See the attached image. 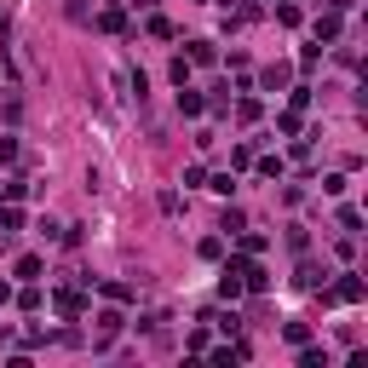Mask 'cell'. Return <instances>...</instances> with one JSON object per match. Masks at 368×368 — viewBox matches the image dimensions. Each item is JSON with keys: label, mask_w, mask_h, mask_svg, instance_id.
<instances>
[{"label": "cell", "mask_w": 368, "mask_h": 368, "mask_svg": "<svg viewBox=\"0 0 368 368\" xmlns=\"http://www.w3.org/2000/svg\"><path fill=\"white\" fill-rule=\"evenodd\" d=\"M328 299H345V305H357V299H362V282H357V277L345 270V277L334 282V294H328Z\"/></svg>", "instance_id": "cell-1"}, {"label": "cell", "mask_w": 368, "mask_h": 368, "mask_svg": "<svg viewBox=\"0 0 368 368\" xmlns=\"http://www.w3.org/2000/svg\"><path fill=\"white\" fill-rule=\"evenodd\" d=\"M98 29H109V35L127 29V12H121V6H104V12H98Z\"/></svg>", "instance_id": "cell-2"}, {"label": "cell", "mask_w": 368, "mask_h": 368, "mask_svg": "<svg viewBox=\"0 0 368 368\" xmlns=\"http://www.w3.org/2000/svg\"><path fill=\"white\" fill-rule=\"evenodd\" d=\"M41 270H46V265L35 259V253H23V259H18V277H23V282H41Z\"/></svg>", "instance_id": "cell-3"}, {"label": "cell", "mask_w": 368, "mask_h": 368, "mask_svg": "<svg viewBox=\"0 0 368 368\" xmlns=\"http://www.w3.org/2000/svg\"><path fill=\"white\" fill-rule=\"evenodd\" d=\"M121 323H127L121 311H98V334H104V340H109V334H121Z\"/></svg>", "instance_id": "cell-4"}, {"label": "cell", "mask_w": 368, "mask_h": 368, "mask_svg": "<svg viewBox=\"0 0 368 368\" xmlns=\"http://www.w3.org/2000/svg\"><path fill=\"white\" fill-rule=\"evenodd\" d=\"M12 230H23V213L18 207H0V236H12Z\"/></svg>", "instance_id": "cell-5"}, {"label": "cell", "mask_w": 368, "mask_h": 368, "mask_svg": "<svg viewBox=\"0 0 368 368\" xmlns=\"http://www.w3.org/2000/svg\"><path fill=\"white\" fill-rule=\"evenodd\" d=\"M316 35H323V41L340 35V12H323V18H316Z\"/></svg>", "instance_id": "cell-6"}, {"label": "cell", "mask_w": 368, "mask_h": 368, "mask_svg": "<svg viewBox=\"0 0 368 368\" xmlns=\"http://www.w3.org/2000/svg\"><path fill=\"white\" fill-rule=\"evenodd\" d=\"M190 69H196L190 58H173V69H167V75H173V87H190Z\"/></svg>", "instance_id": "cell-7"}, {"label": "cell", "mask_w": 368, "mask_h": 368, "mask_svg": "<svg viewBox=\"0 0 368 368\" xmlns=\"http://www.w3.org/2000/svg\"><path fill=\"white\" fill-rule=\"evenodd\" d=\"M58 311H63V316H81L87 299H81V294H58Z\"/></svg>", "instance_id": "cell-8"}, {"label": "cell", "mask_w": 368, "mask_h": 368, "mask_svg": "<svg viewBox=\"0 0 368 368\" xmlns=\"http://www.w3.org/2000/svg\"><path fill=\"white\" fill-rule=\"evenodd\" d=\"M219 52H213V41H190V63H213Z\"/></svg>", "instance_id": "cell-9"}, {"label": "cell", "mask_w": 368, "mask_h": 368, "mask_svg": "<svg viewBox=\"0 0 368 368\" xmlns=\"http://www.w3.org/2000/svg\"><path fill=\"white\" fill-rule=\"evenodd\" d=\"M265 87H270V92L288 87V63H270V69H265Z\"/></svg>", "instance_id": "cell-10"}, {"label": "cell", "mask_w": 368, "mask_h": 368, "mask_svg": "<svg viewBox=\"0 0 368 368\" xmlns=\"http://www.w3.org/2000/svg\"><path fill=\"white\" fill-rule=\"evenodd\" d=\"M179 109H184V116H202V92H190V87H179Z\"/></svg>", "instance_id": "cell-11"}, {"label": "cell", "mask_w": 368, "mask_h": 368, "mask_svg": "<svg viewBox=\"0 0 368 368\" xmlns=\"http://www.w3.org/2000/svg\"><path fill=\"white\" fill-rule=\"evenodd\" d=\"M328 277H323V270H316V265H299V288H323Z\"/></svg>", "instance_id": "cell-12"}, {"label": "cell", "mask_w": 368, "mask_h": 368, "mask_svg": "<svg viewBox=\"0 0 368 368\" xmlns=\"http://www.w3.org/2000/svg\"><path fill=\"white\" fill-rule=\"evenodd\" d=\"M242 225H248V219H242V207H230V213H225V219H219V230H230V236H236V230H242Z\"/></svg>", "instance_id": "cell-13"}, {"label": "cell", "mask_w": 368, "mask_h": 368, "mask_svg": "<svg viewBox=\"0 0 368 368\" xmlns=\"http://www.w3.org/2000/svg\"><path fill=\"white\" fill-rule=\"evenodd\" d=\"M282 334H288V345H305V340H311V328H305V323H288Z\"/></svg>", "instance_id": "cell-14"}]
</instances>
